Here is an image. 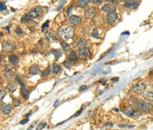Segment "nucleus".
<instances>
[{
    "label": "nucleus",
    "mask_w": 153,
    "mask_h": 130,
    "mask_svg": "<svg viewBox=\"0 0 153 130\" xmlns=\"http://www.w3.org/2000/svg\"><path fill=\"white\" fill-rule=\"evenodd\" d=\"M58 34L64 40L67 41L73 38L74 31L72 26L69 25H63L58 29Z\"/></svg>",
    "instance_id": "nucleus-1"
},
{
    "label": "nucleus",
    "mask_w": 153,
    "mask_h": 130,
    "mask_svg": "<svg viewBox=\"0 0 153 130\" xmlns=\"http://www.w3.org/2000/svg\"><path fill=\"white\" fill-rule=\"evenodd\" d=\"M145 89H146V84L142 82H136L133 84L130 88L131 92L135 94H141L143 92H145Z\"/></svg>",
    "instance_id": "nucleus-2"
},
{
    "label": "nucleus",
    "mask_w": 153,
    "mask_h": 130,
    "mask_svg": "<svg viewBox=\"0 0 153 130\" xmlns=\"http://www.w3.org/2000/svg\"><path fill=\"white\" fill-rule=\"evenodd\" d=\"M136 107L139 110L144 112H150L153 109V106L151 105V103L142 100H138L136 102Z\"/></svg>",
    "instance_id": "nucleus-3"
},
{
    "label": "nucleus",
    "mask_w": 153,
    "mask_h": 130,
    "mask_svg": "<svg viewBox=\"0 0 153 130\" xmlns=\"http://www.w3.org/2000/svg\"><path fill=\"white\" fill-rule=\"evenodd\" d=\"M122 112L128 117H132V118H137V117H139L141 115L139 112L135 109H126L123 110Z\"/></svg>",
    "instance_id": "nucleus-4"
},
{
    "label": "nucleus",
    "mask_w": 153,
    "mask_h": 130,
    "mask_svg": "<svg viewBox=\"0 0 153 130\" xmlns=\"http://www.w3.org/2000/svg\"><path fill=\"white\" fill-rule=\"evenodd\" d=\"M2 46H3V51L5 52V53L12 52L16 49V46L12 42H4L2 44Z\"/></svg>",
    "instance_id": "nucleus-5"
},
{
    "label": "nucleus",
    "mask_w": 153,
    "mask_h": 130,
    "mask_svg": "<svg viewBox=\"0 0 153 130\" xmlns=\"http://www.w3.org/2000/svg\"><path fill=\"white\" fill-rule=\"evenodd\" d=\"M116 19H117V14L116 13V12H111V13H109V14H107V16H106V23L109 24V25L113 24V22L116 21Z\"/></svg>",
    "instance_id": "nucleus-6"
},
{
    "label": "nucleus",
    "mask_w": 153,
    "mask_h": 130,
    "mask_svg": "<svg viewBox=\"0 0 153 130\" xmlns=\"http://www.w3.org/2000/svg\"><path fill=\"white\" fill-rule=\"evenodd\" d=\"M95 13H96V8L94 6H90L87 8L85 11V17L87 19H93Z\"/></svg>",
    "instance_id": "nucleus-7"
},
{
    "label": "nucleus",
    "mask_w": 153,
    "mask_h": 130,
    "mask_svg": "<svg viewBox=\"0 0 153 130\" xmlns=\"http://www.w3.org/2000/svg\"><path fill=\"white\" fill-rule=\"evenodd\" d=\"M78 55L80 56V59H85L90 54V51L87 48L84 47V48H81L78 49Z\"/></svg>",
    "instance_id": "nucleus-8"
},
{
    "label": "nucleus",
    "mask_w": 153,
    "mask_h": 130,
    "mask_svg": "<svg viewBox=\"0 0 153 130\" xmlns=\"http://www.w3.org/2000/svg\"><path fill=\"white\" fill-rule=\"evenodd\" d=\"M14 72H15V69H14L13 66L12 65H6V67H5V69H4V75L5 76L9 78L11 77L13 74H14Z\"/></svg>",
    "instance_id": "nucleus-9"
},
{
    "label": "nucleus",
    "mask_w": 153,
    "mask_h": 130,
    "mask_svg": "<svg viewBox=\"0 0 153 130\" xmlns=\"http://www.w3.org/2000/svg\"><path fill=\"white\" fill-rule=\"evenodd\" d=\"M102 10L105 12H108V14H109V13H111V12H115L116 6L113 4H105L102 7Z\"/></svg>",
    "instance_id": "nucleus-10"
},
{
    "label": "nucleus",
    "mask_w": 153,
    "mask_h": 130,
    "mask_svg": "<svg viewBox=\"0 0 153 130\" xmlns=\"http://www.w3.org/2000/svg\"><path fill=\"white\" fill-rule=\"evenodd\" d=\"M41 12V8L40 7H35L33 9H32L29 12V16H31L32 19H35L36 17H38L40 14Z\"/></svg>",
    "instance_id": "nucleus-11"
},
{
    "label": "nucleus",
    "mask_w": 153,
    "mask_h": 130,
    "mask_svg": "<svg viewBox=\"0 0 153 130\" xmlns=\"http://www.w3.org/2000/svg\"><path fill=\"white\" fill-rule=\"evenodd\" d=\"M1 110L4 115H8L12 111V106L9 104H3L1 106Z\"/></svg>",
    "instance_id": "nucleus-12"
},
{
    "label": "nucleus",
    "mask_w": 153,
    "mask_h": 130,
    "mask_svg": "<svg viewBox=\"0 0 153 130\" xmlns=\"http://www.w3.org/2000/svg\"><path fill=\"white\" fill-rule=\"evenodd\" d=\"M40 67L38 66H37V65H33V66H32L29 69V74L32 75H37L40 72Z\"/></svg>",
    "instance_id": "nucleus-13"
},
{
    "label": "nucleus",
    "mask_w": 153,
    "mask_h": 130,
    "mask_svg": "<svg viewBox=\"0 0 153 130\" xmlns=\"http://www.w3.org/2000/svg\"><path fill=\"white\" fill-rule=\"evenodd\" d=\"M143 97L148 101H153V89L145 92L143 95Z\"/></svg>",
    "instance_id": "nucleus-14"
},
{
    "label": "nucleus",
    "mask_w": 153,
    "mask_h": 130,
    "mask_svg": "<svg viewBox=\"0 0 153 130\" xmlns=\"http://www.w3.org/2000/svg\"><path fill=\"white\" fill-rule=\"evenodd\" d=\"M70 22L73 24V25H79L81 22V18L77 16H71L70 17Z\"/></svg>",
    "instance_id": "nucleus-15"
},
{
    "label": "nucleus",
    "mask_w": 153,
    "mask_h": 130,
    "mask_svg": "<svg viewBox=\"0 0 153 130\" xmlns=\"http://www.w3.org/2000/svg\"><path fill=\"white\" fill-rule=\"evenodd\" d=\"M138 6V3L135 1H126L125 3V7L127 9H133Z\"/></svg>",
    "instance_id": "nucleus-16"
},
{
    "label": "nucleus",
    "mask_w": 153,
    "mask_h": 130,
    "mask_svg": "<svg viewBox=\"0 0 153 130\" xmlns=\"http://www.w3.org/2000/svg\"><path fill=\"white\" fill-rule=\"evenodd\" d=\"M76 46L78 47V49L81 48H84L86 46V42L84 39H83V38H79V39L76 41Z\"/></svg>",
    "instance_id": "nucleus-17"
},
{
    "label": "nucleus",
    "mask_w": 153,
    "mask_h": 130,
    "mask_svg": "<svg viewBox=\"0 0 153 130\" xmlns=\"http://www.w3.org/2000/svg\"><path fill=\"white\" fill-rule=\"evenodd\" d=\"M9 60L13 65H16L19 62V58L16 55H10L9 56Z\"/></svg>",
    "instance_id": "nucleus-18"
},
{
    "label": "nucleus",
    "mask_w": 153,
    "mask_h": 130,
    "mask_svg": "<svg viewBox=\"0 0 153 130\" xmlns=\"http://www.w3.org/2000/svg\"><path fill=\"white\" fill-rule=\"evenodd\" d=\"M77 60V53L75 52H72V53L70 54L68 57V61L70 62H76Z\"/></svg>",
    "instance_id": "nucleus-19"
},
{
    "label": "nucleus",
    "mask_w": 153,
    "mask_h": 130,
    "mask_svg": "<svg viewBox=\"0 0 153 130\" xmlns=\"http://www.w3.org/2000/svg\"><path fill=\"white\" fill-rule=\"evenodd\" d=\"M61 70V66L59 64H56L54 63L53 65V67H52V72L54 74H58Z\"/></svg>",
    "instance_id": "nucleus-20"
},
{
    "label": "nucleus",
    "mask_w": 153,
    "mask_h": 130,
    "mask_svg": "<svg viewBox=\"0 0 153 130\" xmlns=\"http://www.w3.org/2000/svg\"><path fill=\"white\" fill-rule=\"evenodd\" d=\"M21 94L22 96V97L25 99H27L29 98V91H28L25 88H22L21 89Z\"/></svg>",
    "instance_id": "nucleus-21"
},
{
    "label": "nucleus",
    "mask_w": 153,
    "mask_h": 130,
    "mask_svg": "<svg viewBox=\"0 0 153 130\" xmlns=\"http://www.w3.org/2000/svg\"><path fill=\"white\" fill-rule=\"evenodd\" d=\"M88 2L89 1H87V0H80V1L77 3V6L81 8H84L87 5Z\"/></svg>",
    "instance_id": "nucleus-22"
},
{
    "label": "nucleus",
    "mask_w": 153,
    "mask_h": 130,
    "mask_svg": "<svg viewBox=\"0 0 153 130\" xmlns=\"http://www.w3.org/2000/svg\"><path fill=\"white\" fill-rule=\"evenodd\" d=\"M51 53H54V55L55 56V59H59L61 56V51L59 49H53V50H51Z\"/></svg>",
    "instance_id": "nucleus-23"
},
{
    "label": "nucleus",
    "mask_w": 153,
    "mask_h": 130,
    "mask_svg": "<svg viewBox=\"0 0 153 130\" xmlns=\"http://www.w3.org/2000/svg\"><path fill=\"white\" fill-rule=\"evenodd\" d=\"M7 87H8L9 90L10 91L11 93H14L16 90V86L15 84H13V83H9Z\"/></svg>",
    "instance_id": "nucleus-24"
},
{
    "label": "nucleus",
    "mask_w": 153,
    "mask_h": 130,
    "mask_svg": "<svg viewBox=\"0 0 153 130\" xmlns=\"http://www.w3.org/2000/svg\"><path fill=\"white\" fill-rule=\"evenodd\" d=\"M61 47L63 48V49L65 51V52H67L69 49H70V46H69L67 42H61Z\"/></svg>",
    "instance_id": "nucleus-25"
},
{
    "label": "nucleus",
    "mask_w": 153,
    "mask_h": 130,
    "mask_svg": "<svg viewBox=\"0 0 153 130\" xmlns=\"http://www.w3.org/2000/svg\"><path fill=\"white\" fill-rule=\"evenodd\" d=\"M31 19H32V18H31V16H29V14H25V15L22 18L21 21H22V22H27L30 21Z\"/></svg>",
    "instance_id": "nucleus-26"
},
{
    "label": "nucleus",
    "mask_w": 153,
    "mask_h": 130,
    "mask_svg": "<svg viewBox=\"0 0 153 130\" xmlns=\"http://www.w3.org/2000/svg\"><path fill=\"white\" fill-rule=\"evenodd\" d=\"M48 37L52 40H58L59 39V37H58V35H56L54 32H49Z\"/></svg>",
    "instance_id": "nucleus-27"
},
{
    "label": "nucleus",
    "mask_w": 153,
    "mask_h": 130,
    "mask_svg": "<svg viewBox=\"0 0 153 130\" xmlns=\"http://www.w3.org/2000/svg\"><path fill=\"white\" fill-rule=\"evenodd\" d=\"M51 66H48L46 69H45L43 72H42V75L43 76H48L50 73H51Z\"/></svg>",
    "instance_id": "nucleus-28"
},
{
    "label": "nucleus",
    "mask_w": 153,
    "mask_h": 130,
    "mask_svg": "<svg viewBox=\"0 0 153 130\" xmlns=\"http://www.w3.org/2000/svg\"><path fill=\"white\" fill-rule=\"evenodd\" d=\"M47 126V123L46 122H42V123H40L38 126L36 130H42L44 128H45Z\"/></svg>",
    "instance_id": "nucleus-29"
},
{
    "label": "nucleus",
    "mask_w": 153,
    "mask_h": 130,
    "mask_svg": "<svg viewBox=\"0 0 153 130\" xmlns=\"http://www.w3.org/2000/svg\"><path fill=\"white\" fill-rule=\"evenodd\" d=\"M92 35L93 37L96 38H100V36H99V34H98V31H97L96 29H94L93 32H92Z\"/></svg>",
    "instance_id": "nucleus-30"
},
{
    "label": "nucleus",
    "mask_w": 153,
    "mask_h": 130,
    "mask_svg": "<svg viewBox=\"0 0 153 130\" xmlns=\"http://www.w3.org/2000/svg\"><path fill=\"white\" fill-rule=\"evenodd\" d=\"M20 104H21V102L18 99H13V105H14V106H16V107L19 106Z\"/></svg>",
    "instance_id": "nucleus-31"
},
{
    "label": "nucleus",
    "mask_w": 153,
    "mask_h": 130,
    "mask_svg": "<svg viewBox=\"0 0 153 130\" xmlns=\"http://www.w3.org/2000/svg\"><path fill=\"white\" fill-rule=\"evenodd\" d=\"M48 23H49V21L48 20H47L43 25H42V26H41V31L42 32H44L45 31V28H47L48 27Z\"/></svg>",
    "instance_id": "nucleus-32"
},
{
    "label": "nucleus",
    "mask_w": 153,
    "mask_h": 130,
    "mask_svg": "<svg viewBox=\"0 0 153 130\" xmlns=\"http://www.w3.org/2000/svg\"><path fill=\"white\" fill-rule=\"evenodd\" d=\"M16 81L21 85H22V86H24L25 85V83H24V82L22 81V79H21V78L19 77V76H17L16 77Z\"/></svg>",
    "instance_id": "nucleus-33"
},
{
    "label": "nucleus",
    "mask_w": 153,
    "mask_h": 130,
    "mask_svg": "<svg viewBox=\"0 0 153 130\" xmlns=\"http://www.w3.org/2000/svg\"><path fill=\"white\" fill-rule=\"evenodd\" d=\"M64 66H66V68H67L68 69H71V63H70V62L69 61H65V62H64Z\"/></svg>",
    "instance_id": "nucleus-34"
},
{
    "label": "nucleus",
    "mask_w": 153,
    "mask_h": 130,
    "mask_svg": "<svg viewBox=\"0 0 153 130\" xmlns=\"http://www.w3.org/2000/svg\"><path fill=\"white\" fill-rule=\"evenodd\" d=\"M6 5H5L4 3H0V11L3 12V11H4V10H6Z\"/></svg>",
    "instance_id": "nucleus-35"
},
{
    "label": "nucleus",
    "mask_w": 153,
    "mask_h": 130,
    "mask_svg": "<svg viewBox=\"0 0 153 130\" xmlns=\"http://www.w3.org/2000/svg\"><path fill=\"white\" fill-rule=\"evenodd\" d=\"M0 93H1V100L3 101V99H4V97L6 95V92L4 90H3V89H1V92H0Z\"/></svg>",
    "instance_id": "nucleus-36"
},
{
    "label": "nucleus",
    "mask_w": 153,
    "mask_h": 130,
    "mask_svg": "<svg viewBox=\"0 0 153 130\" xmlns=\"http://www.w3.org/2000/svg\"><path fill=\"white\" fill-rule=\"evenodd\" d=\"M86 89H87V85H81L80 88H79V92H82V91H84Z\"/></svg>",
    "instance_id": "nucleus-37"
},
{
    "label": "nucleus",
    "mask_w": 153,
    "mask_h": 130,
    "mask_svg": "<svg viewBox=\"0 0 153 130\" xmlns=\"http://www.w3.org/2000/svg\"><path fill=\"white\" fill-rule=\"evenodd\" d=\"M119 128H132L134 127V125H119Z\"/></svg>",
    "instance_id": "nucleus-38"
},
{
    "label": "nucleus",
    "mask_w": 153,
    "mask_h": 130,
    "mask_svg": "<svg viewBox=\"0 0 153 130\" xmlns=\"http://www.w3.org/2000/svg\"><path fill=\"white\" fill-rule=\"evenodd\" d=\"M83 109H84V108H83V107H82L77 112H76V114L74 115V116H79V115H80L81 114V112H83Z\"/></svg>",
    "instance_id": "nucleus-39"
},
{
    "label": "nucleus",
    "mask_w": 153,
    "mask_h": 130,
    "mask_svg": "<svg viewBox=\"0 0 153 130\" xmlns=\"http://www.w3.org/2000/svg\"><path fill=\"white\" fill-rule=\"evenodd\" d=\"M16 34L20 35V34L22 33V29H20V28H17V29H16Z\"/></svg>",
    "instance_id": "nucleus-40"
},
{
    "label": "nucleus",
    "mask_w": 153,
    "mask_h": 130,
    "mask_svg": "<svg viewBox=\"0 0 153 130\" xmlns=\"http://www.w3.org/2000/svg\"><path fill=\"white\" fill-rule=\"evenodd\" d=\"M28 122H29V119H25L22 120L21 122H20V124H21V125H25V124H26Z\"/></svg>",
    "instance_id": "nucleus-41"
},
{
    "label": "nucleus",
    "mask_w": 153,
    "mask_h": 130,
    "mask_svg": "<svg viewBox=\"0 0 153 130\" xmlns=\"http://www.w3.org/2000/svg\"><path fill=\"white\" fill-rule=\"evenodd\" d=\"M59 104H60V101L59 100H56L54 104V107H57L58 106H59Z\"/></svg>",
    "instance_id": "nucleus-42"
},
{
    "label": "nucleus",
    "mask_w": 153,
    "mask_h": 130,
    "mask_svg": "<svg viewBox=\"0 0 153 130\" xmlns=\"http://www.w3.org/2000/svg\"><path fill=\"white\" fill-rule=\"evenodd\" d=\"M91 3L93 4H100L101 3V1H100V0H95V1H91Z\"/></svg>",
    "instance_id": "nucleus-43"
},
{
    "label": "nucleus",
    "mask_w": 153,
    "mask_h": 130,
    "mask_svg": "<svg viewBox=\"0 0 153 130\" xmlns=\"http://www.w3.org/2000/svg\"><path fill=\"white\" fill-rule=\"evenodd\" d=\"M107 81V79H102L101 81H100V82H102V84L103 85H106V82Z\"/></svg>",
    "instance_id": "nucleus-44"
},
{
    "label": "nucleus",
    "mask_w": 153,
    "mask_h": 130,
    "mask_svg": "<svg viewBox=\"0 0 153 130\" xmlns=\"http://www.w3.org/2000/svg\"><path fill=\"white\" fill-rule=\"evenodd\" d=\"M105 125H106V126H113V124L112 122H107V123L105 124Z\"/></svg>",
    "instance_id": "nucleus-45"
},
{
    "label": "nucleus",
    "mask_w": 153,
    "mask_h": 130,
    "mask_svg": "<svg viewBox=\"0 0 153 130\" xmlns=\"http://www.w3.org/2000/svg\"><path fill=\"white\" fill-rule=\"evenodd\" d=\"M119 80V78H117V77H114V78H112V79H111V81H118Z\"/></svg>",
    "instance_id": "nucleus-46"
},
{
    "label": "nucleus",
    "mask_w": 153,
    "mask_h": 130,
    "mask_svg": "<svg viewBox=\"0 0 153 130\" xmlns=\"http://www.w3.org/2000/svg\"><path fill=\"white\" fill-rule=\"evenodd\" d=\"M33 126H34V125H30V126H29V128H28L27 130H32V128H33Z\"/></svg>",
    "instance_id": "nucleus-47"
},
{
    "label": "nucleus",
    "mask_w": 153,
    "mask_h": 130,
    "mask_svg": "<svg viewBox=\"0 0 153 130\" xmlns=\"http://www.w3.org/2000/svg\"><path fill=\"white\" fill-rule=\"evenodd\" d=\"M125 34H126V35H129V32H124L122 33V35H125Z\"/></svg>",
    "instance_id": "nucleus-48"
},
{
    "label": "nucleus",
    "mask_w": 153,
    "mask_h": 130,
    "mask_svg": "<svg viewBox=\"0 0 153 130\" xmlns=\"http://www.w3.org/2000/svg\"><path fill=\"white\" fill-rule=\"evenodd\" d=\"M65 122V121H64V122H61V123H58V124H56V126H58V125H61V124H63V123H64Z\"/></svg>",
    "instance_id": "nucleus-49"
},
{
    "label": "nucleus",
    "mask_w": 153,
    "mask_h": 130,
    "mask_svg": "<svg viewBox=\"0 0 153 130\" xmlns=\"http://www.w3.org/2000/svg\"><path fill=\"white\" fill-rule=\"evenodd\" d=\"M31 114H32V112H29V114H27V115H26V117H27V118H28V117H29V115H30Z\"/></svg>",
    "instance_id": "nucleus-50"
},
{
    "label": "nucleus",
    "mask_w": 153,
    "mask_h": 130,
    "mask_svg": "<svg viewBox=\"0 0 153 130\" xmlns=\"http://www.w3.org/2000/svg\"><path fill=\"white\" fill-rule=\"evenodd\" d=\"M6 29L8 30V31H9V29H10V27L9 26H7V27H6Z\"/></svg>",
    "instance_id": "nucleus-51"
},
{
    "label": "nucleus",
    "mask_w": 153,
    "mask_h": 130,
    "mask_svg": "<svg viewBox=\"0 0 153 130\" xmlns=\"http://www.w3.org/2000/svg\"><path fill=\"white\" fill-rule=\"evenodd\" d=\"M114 110H115L116 112H119V109H114Z\"/></svg>",
    "instance_id": "nucleus-52"
}]
</instances>
